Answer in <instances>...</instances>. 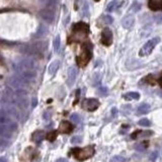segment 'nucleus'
<instances>
[{
    "instance_id": "423d86ee",
    "label": "nucleus",
    "mask_w": 162,
    "mask_h": 162,
    "mask_svg": "<svg viewBox=\"0 0 162 162\" xmlns=\"http://www.w3.org/2000/svg\"><path fill=\"white\" fill-rule=\"evenodd\" d=\"M98 106H100V102H98L97 100H94V98H86L82 103V107L88 111H95Z\"/></svg>"
},
{
    "instance_id": "6e6552de",
    "label": "nucleus",
    "mask_w": 162,
    "mask_h": 162,
    "mask_svg": "<svg viewBox=\"0 0 162 162\" xmlns=\"http://www.w3.org/2000/svg\"><path fill=\"white\" fill-rule=\"evenodd\" d=\"M148 6L153 11L162 10V0H148Z\"/></svg>"
},
{
    "instance_id": "dca6fc26",
    "label": "nucleus",
    "mask_w": 162,
    "mask_h": 162,
    "mask_svg": "<svg viewBox=\"0 0 162 162\" xmlns=\"http://www.w3.org/2000/svg\"><path fill=\"white\" fill-rule=\"evenodd\" d=\"M59 65H60V62L59 61H54L52 64L50 65V68H49V72H50L51 74H54L57 71Z\"/></svg>"
},
{
    "instance_id": "393cba45",
    "label": "nucleus",
    "mask_w": 162,
    "mask_h": 162,
    "mask_svg": "<svg viewBox=\"0 0 162 162\" xmlns=\"http://www.w3.org/2000/svg\"><path fill=\"white\" fill-rule=\"evenodd\" d=\"M158 83H159V85L162 87V73H161V75H160V77H159V79H158Z\"/></svg>"
},
{
    "instance_id": "a878e982",
    "label": "nucleus",
    "mask_w": 162,
    "mask_h": 162,
    "mask_svg": "<svg viewBox=\"0 0 162 162\" xmlns=\"http://www.w3.org/2000/svg\"><path fill=\"white\" fill-rule=\"evenodd\" d=\"M57 162H67V160H66V159H64V158H62V159H59Z\"/></svg>"
},
{
    "instance_id": "5701e85b",
    "label": "nucleus",
    "mask_w": 162,
    "mask_h": 162,
    "mask_svg": "<svg viewBox=\"0 0 162 162\" xmlns=\"http://www.w3.org/2000/svg\"><path fill=\"white\" fill-rule=\"evenodd\" d=\"M156 21L158 24H162V13H159V15L156 16Z\"/></svg>"
},
{
    "instance_id": "4468645a",
    "label": "nucleus",
    "mask_w": 162,
    "mask_h": 162,
    "mask_svg": "<svg viewBox=\"0 0 162 162\" xmlns=\"http://www.w3.org/2000/svg\"><path fill=\"white\" fill-rule=\"evenodd\" d=\"M124 97H125V100H139L140 94L138 92H128L127 94H125Z\"/></svg>"
},
{
    "instance_id": "b1692460",
    "label": "nucleus",
    "mask_w": 162,
    "mask_h": 162,
    "mask_svg": "<svg viewBox=\"0 0 162 162\" xmlns=\"http://www.w3.org/2000/svg\"><path fill=\"white\" fill-rule=\"evenodd\" d=\"M72 119H73L75 122H78V121H79V116H77V115H73V116H72Z\"/></svg>"
},
{
    "instance_id": "f257e3e1",
    "label": "nucleus",
    "mask_w": 162,
    "mask_h": 162,
    "mask_svg": "<svg viewBox=\"0 0 162 162\" xmlns=\"http://www.w3.org/2000/svg\"><path fill=\"white\" fill-rule=\"evenodd\" d=\"M92 57V45L87 42V43H84L83 46H82V52H81L80 55L77 57V64L80 67H84L85 65L88 64V62L90 61Z\"/></svg>"
},
{
    "instance_id": "4be33fe9",
    "label": "nucleus",
    "mask_w": 162,
    "mask_h": 162,
    "mask_svg": "<svg viewBox=\"0 0 162 162\" xmlns=\"http://www.w3.org/2000/svg\"><path fill=\"white\" fill-rule=\"evenodd\" d=\"M124 161H125V160H124L123 157H121V156H116V157H114V158L111 159V162H124Z\"/></svg>"
},
{
    "instance_id": "1a4fd4ad",
    "label": "nucleus",
    "mask_w": 162,
    "mask_h": 162,
    "mask_svg": "<svg viewBox=\"0 0 162 162\" xmlns=\"http://www.w3.org/2000/svg\"><path fill=\"white\" fill-rule=\"evenodd\" d=\"M72 130H73V126H72L69 122L64 121V122H62L60 127H59V133L69 134L70 132H72Z\"/></svg>"
},
{
    "instance_id": "39448f33",
    "label": "nucleus",
    "mask_w": 162,
    "mask_h": 162,
    "mask_svg": "<svg viewBox=\"0 0 162 162\" xmlns=\"http://www.w3.org/2000/svg\"><path fill=\"white\" fill-rule=\"evenodd\" d=\"M40 15L42 16V19L45 21H47L48 24H51L55 19V9L53 7H47L40 11Z\"/></svg>"
},
{
    "instance_id": "6ab92c4d",
    "label": "nucleus",
    "mask_w": 162,
    "mask_h": 162,
    "mask_svg": "<svg viewBox=\"0 0 162 162\" xmlns=\"http://www.w3.org/2000/svg\"><path fill=\"white\" fill-rule=\"evenodd\" d=\"M150 121L148 119H141L140 121H139V125L142 126V127H149L150 126Z\"/></svg>"
},
{
    "instance_id": "f03ea898",
    "label": "nucleus",
    "mask_w": 162,
    "mask_h": 162,
    "mask_svg": "<svg viewBox=\"0 0 162 162\" xmlns=\"http://www.w3.org/2000/svg\"><path fill=\"white\" fill-rule=\"evenodd\" d=\"M74 157L79 161L86 160L94 154V147L93 146H87L84 148H76L72 150Z\"/></svg>"
},
{
    "instance_id": "20e7f679",
    "label": "nucleus",
    "mask_w": 162,
    "mask_h": 162,
    "mask_svg": "<svg viewBox=\"0 0 162 162\" xmlns=\"http://www.w3.org/2000/svg\"><path fill=\"white\" fill-rule=\"evenodd\" d=\"M73 35L76 37H80V39H84L85 37H87V34L89 31L88 24L85 22H77L73 25Z\"/></svg>"
},
{
    "instance_id": "7ed1b4c3",
    "label": "nucleus",
    "mask_w": 162,
    "mask_h": 162,
    "mask_svg": "<svg viewBox=\"0 0 162 162\" xmlns=\"http://www.w3.org/2000/svg\"><path fill=\"white\" fill-rule=\"evenodd\" d=\"M159 42H160V38H158V37L153 38V39L149 40L140 49V52H139V56H140V57H145V56L150 55V54L152 53V51L154 50V48L159 44Z\"/></svg>"
},
{
    "instance_id": "a211bd4d",
    "label": "nucleus",
    "mask_w": 162,
    "mask_h": 162,
    "mask_svg": "<svg viewBox=\"0 0 162 162\" xmlns=\"http://www.w3.org/2000/svg\"><path fill=\"white\" fill-rule=\"evenodd\" d=\"M102 20L105 24H111L112 22H114V19H112V16L111 15H103Z\"/></svg>"
},
{
    "instance_id": "0eeeda50",
    "label": "nucleus",
    "mask_w": 162,
    "mask_h": 162,
    "mask_svg": "<svg viewBox=\"0 0 162 162\" xmlns=\"http://www.w3.org/2000/svg\"><path fill=\"white\" fill-rule=\"evenodd\" d=\"M112 43V34L109 28H105L101 33V44L105 46H111Z\"/></svg>"
},
{
    "instance_id": "9d476101",
    "label": "nucleus",
    "mask_w": 162,
    "mask_h": 162,
    "mask_svg": "<svg viewBox=\"0 0 162 162\" xmlns=\"http://www.w3.org/2000/svg\"><path fill=\"white\" fill-rule=\"evenodd\" d=\"M135 24V19L133 15H127L122 21V24L125 29H131Z\"/></svg>"
},
{
    "instance_id": "aec40b11",
    "label": "nucleus",
    "mask_w": 162,
    "mask_h": 162,
    "mask_svg": "<svg viewBox=\"0 0 162 162\" xmlns=\"http://www.w3.org/2000/svg\"><path fill=\"white\" fill-rule=\"evenodd\" d=\"M57 137V132H51L47 135V139L49 141H54Z\"/></svg>"
},
{
    "instance_id": "ddd939ff",
    "label": "nucleus",
    "mask_w": 162,
    "mask_h": 162,
    "mask_svg": "<svg viewBox=\"0 0 162 162\" xmlns=\"http://www.w3.org/2000/svg\"><path fill=\"white\" fill-rule=\"evenodd\" d=\"M150 105H148V103H142V105L138 107V114L139 115H143V114H147V112H149L150 111Z\"/></svg>"
},
{
    "instance_id": "412c9836",
    "label": "nucleus",
    "mask_w": 162,
    "mask_h": 162,
    "mask_svg": "<svg viewBox=\"0 0 162 162\" xmlns=\"http://www.w3.org/2000/svg\"><path fill=\"white\" fill-rule=\"evenodd\" d=\"M140 8H141V5L140 4H139L138 2H135L133 5H132V7H131V10H133V11H135V12H137V11H139L140 10Z\"/></svg>"
},
{
    "instance_id": "f8f14e48",
    "label": "nucleus",
    "mask_w": 162,
    "mask_h": 162,
    "mask_svg": "<svg viewBox=\"0 0 162 162\" xmlns=\"http://www.w3.org/2000/svg\"><path fill=\"white\" fill-rule=\"evenodd\" d=\"M120 5V0H112V1H111L109 4H107V6H106V10L107 11H114L115 9H116V8L119 7Z\"/></svg>"
},
{
    "instance_id": "2eb2a0df",
    "label": "nucleus",
    "mask_w": 162,
    "mask_h": 162,
    "mask_svg": "<svg viewBox=\"0 0 162 162\" xmlns=\"http://www.w3.org/2000/svg\"><path fill=\"white\" fill-rule=\"evenodd\" d=\"M76 74H77V71L74 68V67H71L69 69V84H72L75 81Z\"/></svg>"
},
{
    "instance_id": "f3484780",
    "label": "nucleus",
    "mask_w": 162,
    "mask_h": 162,
    "mask_svg": "<svg viewBox=\"0 0 162 162\" xmlns=\"http://www.w3.org/2000/svg\"><path fill=\"white\" fill-rule=\"evenodd\" d=\"M60 45H61V39H60L59 35H57L55 40H54V44H53L54 49H55L56 51H58L60 49Z\"/></svg>"
},
{
    "instance_id": "9b49d317",
    "label": "nucleus",
    "mask_w": 162,
    "mask_h": 162,
    "mask_svg": "<svg viewBox=\"0 0 162 162\" xmlns=\"http://www.w3.org/2000/svg\"><path fill=\"white\" fill-rule=\"evenodd\" d=\"M152 135L151 131H138L136 133H134L132 135L133 139H139V138H145V137H149Z\"/></svg>"
}]
</instances>
